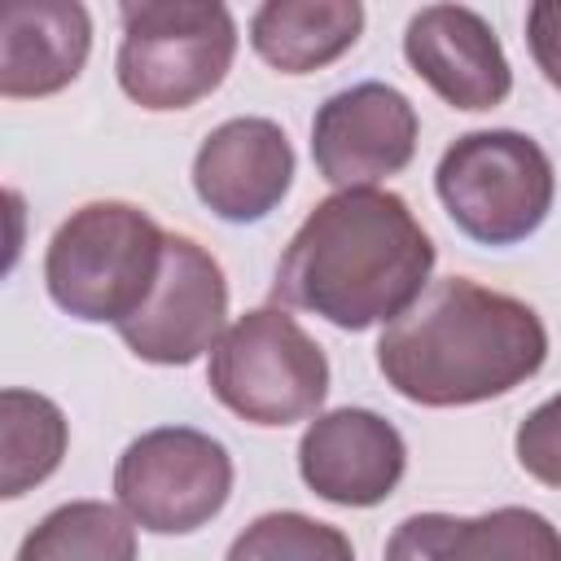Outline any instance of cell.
I'll use <instances>...</instances> for the list:
<instances>
[{
  "mask_svg": "<svg viewBox=\"0 0 561 561\" xmlns=\"http://www.w3.org/2000/svg\"><path fill=\"white\" fill-rule=\"evenodd\" d=\"M434 241L399 193L342 188L289 237L272 294L337 329H368L403 316L430 280Z\"/></svg>",
  "mask_w": 561,
  "mask_h": 561,
  "instance_id": "cell-1",
  "label": "cell"
},
{
  "mask_svg": "<svg viewBox=\"0 0 561 561\" xmlns=\"http://www.w3.org/2000/svg\"><path fill=\"white\" fill-rule=\"evenodd\" d=\"M548 359L543 320L513 294L469 276L425 285L377 342L381 377L412 403L465 408L508 394Z\"/></svg>",
  "mask_w": 561,
  "mask_h": 561,
  "instance_id": "cell-2",
  "label": "cell"
},
{
  "mask_svg": "<svg viewBox=\"0 0 561 561\" xmlns=\"http://www.w3.org/2000/svg\"><path fill=\"white\" fill-rule=\"evenodd\" d=\"M167 232L131 202H88L48 241L44 280L53 302L88 324L136 316L162 272Z\"/></svg>",
  "mask_w": 561,
  "mask_h": 561,
  "instance_id": "cell-3",
  "label": "cell"
},
{
  "mask_svg": "<svg viewBox=\"0 0 561 561\" xmlns=\"http://www.w3.org/2000/svg\"><path fill=\"white\" fill-rule=\"evenodd\" d=\"M118 18V88L140 110L197 105L224 83L237 57V22L224 4L140 0L123 4Z\"/></svg>",
  "mask_w": 561,
  "mask_h": 561,
  "instance_id": "cell-4",
  "label": "cell"
},
{
  "mask_svg": "<svg viewBox=\"0 0 561 561\" xmlns=\"http://www.w3.org/2000/svg\"><path fill=\"white\" fill-rule=\"evenodd\" d=\"M434 188L469 241L517 245L548 219L557 175L539 140L522 131H469L443 149Z\"/></svg>",
  "mask_w": 561,
  "mask_h": 561,
  "instance_id": "cell-5",
  "label": "cell"
},
{
  "mask_svg": "<svg viewBox=\"0 0 561 561\" xmlns=\"http://www.w3.org/2000/svg\"><path fill=\"white\" fill-rule=\"evenodd\" d=\"M206 381L241 421L294 425L320 412L329 394V359L289 311L259 307L224 329Z\"/></svg>",
  "mask_w": 561,
  "mask_h": 561,
  "instance_id": "cell-6",
  "label": "cell"
},
{
  "mask_svg": "<svg viewBox=\"0 0 561 561\" xmlns=\"http://www.w3.org/2000/svg\"><path fill=\"white\" fill-rule=\"evenodd\" d=\"M232 491V460L224 443L188 425H162L140 434L114 469V495L123 513L153 535H193Z\"/></svg>",
  "mask_w": 561,
  "mask_h": 561,
  "instance_id": "cell-7",
  "label": "cell"
},
{
  "mask_svg": "<svg viewBox=\"0 0 561 561\" xmlns=\"http://www.w3.org/2000/svg\"><path fill=\"white\" fill-rule=\"evenodd\" d=\"M228 316V285L219 263L193 241L167 232L162 272L136 316L118 324V337L136 359L149 364H193L202 351H215L224 337Z\"/></svg>",
  "mask_w": 561,
  "mask_h": 561,
  "instance_id": "cell-8",
  "label": "cell"
},
{
  "mask_svg": "<svg viewBox=\"0 0 561 561\" xmlns=\"http://www.w3.org/2000/svg\"><path fill=\"white\" fill-rule=\"evenodd\" d=\"M416 153V110L390 83H355L333 92L311 123L316 171L342 188H373L399 175Z\"/></svg>",
  "mask_w": 561,
  "mask_h": 561,
  "instance_id": "cell-9",
  "label": "cell"
},
{
  "mask_svg": "<svg viewBox=\"0 0 561 561\" xmlns=\"http://www.w3.org/2000/svg\"><path fill=\"white\" fill-rule=\"evenodd\" d=\"M408 465V447L399 430L368 412V408H337L307 425L298 443V473L302 482L342 508H373L381 504Z\"/></svg>",
  "mask_w": 561,
  "mask_h": 561,
  "instance_id": "cell-10",
  "label": "cell"
},
{
  "mask_svg": "<svg viewBox=\"0 0 561 561\" xmlns=\"http://www.w3.org/2000/svg\"><path fill=\"white\" fill-rule=\"evenodd\" d=\"M408 66L456 110H495L513 92L508 57L482 13L430 4L403 31Z\"/></svg>",
  "mask_w": 561,
  "mask_h": 561,
  "instance_id": "cell-11",
  "label": "cell"
},
{
  "mask_svg": "<svg viewBox=\"0 0 561 561\" xmlns=\"http://www.w3.org/2000/svg\"><path fill=\"white\" fill-rule=\"evenodd\" d=\"M289 180L294 149L272 118H228L202 140L193 158V188L202 206L228 224H254L272 215L289 193Z\"/></svg>",
  "mask_w": 561,
  "mask_h": 561,
  "instance_id": "cell-12",
  "label": "cell"
},
{
  "mask_svg": "<svg viewBox=\"0 0 561 561\" xmlns=\"http://www.w3.org/2000/svg\"><path fill=\"white\" fill-rule=\"evenodd\" d=\"M92 48V18L75 0H9L0 9V92L53 96L79 79Z\"/></svg>",
  "mask_w": 561,
  "mask_h": 561,
  "instance_id": "cell-13",
  "label": "cell"
},
{
  "mask_svg": "<svg viewBox=\"0 0 561 561\" xmlns=\"http://www.w3.org/2000/svg\"><path fill=\"white\" fill-rule=\"evenodd\" d=\"M386 561H561V530L535 508L416 513L394 526Z\"/></svg>",
  "mask_w": 561,
  "mask_h": 561,
  "instance_id": "cell-14",
  "label": "cell"
},
{
  "mask_svg": "<svg viewBox=\"0 0 561 561\" xmlns=\"http://www.w3.org/2000/svg\"><path fill=\"white\" fill-rule=\"evenodd\" d=\"M364 31L355 0H267L250 18L254 53L280 75H311L337 61Z\"/></svg>",
  "mask_w": 561,
  "mask_h": 561,
  "instance_id": "cell-15",
  "label": "cell"
},
{
  "mask_svg": "<svg viewBox=\"0 0 561 561\" xmlns=\"http://www.w3.org/2000/svg\"><path fill=\"white\" fill-rule=\"evenodd\" d=\"M0 495L18 500L44 482L66 456V416L53 399L9 386L0 394Z\"/></svg>",
  "mask_w": 561,
  "mask_h": 561,
  "instance_id": "cell-16",
  "label": "cell"
},
{
  "mask_svg": "<svg viewBox=\"0 0 561 561\" xmlns=\"http://www.w3.org/2000/svg\"><path fill=\"white\" fill-rule=\"evenodd\" d=\"M136 522L101 500L53 508L18 548V561H136Z\"/></svg>",
  "mask_w": 561,
  "mask_h": 561,
  "instance_id": "cell-17",
  "label": "cell"
},
{
  "mask_svg": "<svg viewBox=\"0 0 561 561\" xmlns=\"http://www.w3.org/2000/svg\"><path fill=\"white\" fill-rule=\"evenodd\" d=\"M224 561H355L351 539L307 513H263L228 548Z\"/></svg>",
  "mask_w": 561,
  "mask_h": 561,
  "instance_id": "cell-18",
  "label": "cell"
},
{
  "mask_svg": "<svg viewBox=\"0 0 561 561\" xmlns=\"http://www.w3.org/2000/svg\"><path fill=\"white\" fill-rule=\"evenodd\" d=\"M517 465L543 482L561 491V394H552L548 403H539L522 425H517Z\"/></svg>",
  "mask_w": 561,
  "mask_h": 561,
  "instance_id": "cell-19",
  "label": "cell"
},
{
  "mask_svg": "<svg viewBox=\"0 0 561 561\" xmlns=\"http://www.w3.org/2000/svg\"><path fill=\"white\" fill-rule=\"evenodd\" d=\"M526 44L552 88H561V0H539L526 13Z\"/></svg>",
  "mask_w": 561,
  "mask_h": 561,
  "instance_id": "cell-20",
  "label": "cell"
}]
</instances>
